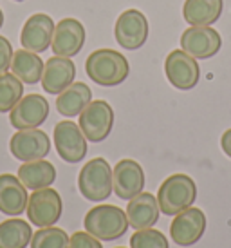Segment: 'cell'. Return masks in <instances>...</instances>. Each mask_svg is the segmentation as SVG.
I'll use <instances>...</instances> for the list:
<instances>
[{
  "label": "cell",
  "mask_w": 231,
  "mask_h": 248,
  "mask_svg": "<svg viewBox=\"0 0 231 248\" xmlns=\"http://www.w3.org/2000/svg\"><path fill=\"white\" fill-rule=\"evenodd\" d=\"M85 73L101 87H116L129 78L130 63L114 49H96L85 62Z\"/></svg>",
  "instance_id": "obj_1"
},
{
  "label": "cell",
  "mask_w": 231,
  "mask_h": 248,
  "mask_svg": "<svg viewBox=\"0 0 231 248\" xmlns=\"http://www.w3.org/2000/svg\"><path fill=\"white\" fill-rule=\"evenodd\" d=\"M83 227L100 241H114L127 234V212L116 205H98L90 208L83 219Z\"/></svg>",
  "instance_id": "obj_2"
},
{
  "label": "cell",
  "mask_w": 231,
  "mask_h": 248,
  "mask_svg": "<svg viewBox=\"0 0 231 248\" xmlns=\"http://www.w3.org/2000/svg\"><path fill=\"white\" fill-rule=\"evenodd\" d=\"M197 200V185L188 174H173L159 186L157 203L164 216H175L190 208Z\"/></svg>",
  "instance_id": "obj_3"
},
{
  "label": "cell",
  "mask_w": 231,
  "mask_h": 248,
  "mask_svg": "<svg viewBox=\"0 0 231 248\" xmlns=\"http://www.w3.org/2000/svg\"><path fill=\"white\" fill-rule=\"evenodd\" d=\"M78 188L85 200L105 201L112 194V169L105 158L87 161L78 176Z\"/></svg>",
  "instance_id": "obj_4"
},
{
  "label": "cell",
  "mask_w": 231,
  "mask_h": 248,
  "mask_svg": "<svg viewBox=\"0 0 231 248\" xmlns=\"http://www.w3.org/2000/svg\"><path fill=\"white\" fill-rule=\"evenodd\" d=\"M80 129L85 134L87 141L100 143L109 138L114 127V110L109 102L105 100H94L82 110L80 114Z\"/></svg>",
  "instance_id": "obj_5"
},
{
  "label": "cell",
  "mask_w": 231,
  "mask_h": 248,
  "mask_svg": "<svg viewBox=\"0 0 231 248\" xmlns=\"http://www.w3.org/2000/svg\"><path fill=\"white\" fill-rule=\"evenodd\" d=\"M61 210H63V205H61L60 194L51 186L34 190L29 196L28 208H26L31 225H36L38 228L56 225L61 217Z\"/></svg>",
  "instance_id": "obj_6"
},
{
  "label": "cell",
  "mask_w": 231,
  "mask_h": 248,
  "mask_svg": "<svg viewBox=\"0 0 231 248\" xmlns=\"http://www.w3.org/2000/svg\"><path fill=\"white\" fill-rule=\"evenodd\" d=\"M164 73L168 82L181 91H190L199 83L201 67L197 58H193L183 49H173L164 60Z\"/></svg>",
  "instance_id": "obj_7"
},
{
  "label": "cell",
  "mask_w": 231,
  "mask_h": 248,
  "mask_svg": "<svg viewBox=\"0 0 231 248\" xmlns=\"http://www.w3.org/2000/svg\"><path fill=\"white\" fill-rule=\"evenodd\" d=\"M114 36L123 49L136 51L144 46L148 38V20L139 9L123 11L114 26Z\"/></svg>",
  "instance_id": "obj_8"
},
{
  "label": "cell",
  "mask_w": 231,
  "mask_h": 248,
  "mask_svg": "<svg viewBox=\"0 0 231 248\" xmlns=\"http://www.w3.org/2000/svg\"><path fill=\"white\" fill-rule=\"evenodd\" d=\"M55 147L56 152L67 163H80L87 156V138L80 125L63 120L55 127Z\"/></svg>",
  "instance_id": "obj_9"
},
{
  "label": "cell",
  "mask_w": 231,
  "mask_h": 248,
  "mask_svg": "<svg viewBox=\"0 0 231 248\" xmlns=\"http://www.w3.org/2000/svg\"><path fill=\"white\" fill-rule=\"evenodd\" d=\"M222 47V36L210 26H191L181 36V49L197 60H208Z\"/></svg>",
  "instance_id": "obj_10"
},
{
  "label": "cell",
  "mask_w": 231,
  "mask_h": 248,
  "mask_svg": "<svg viewBox=\"0 0 231 248\" xmlns=\"http://www.w3.org/2000/svg\"><path fill=\"white\" fill-rule=\"evenodd\" d=\"M49 116V102L42 94L22 96L20 102L9 110V122L16 131L38 129Z\"/></svg>",
  "instance_id": "obj_11"
},
{
  "label": "cell",
  "mask_w": 231,
  "mask_h": 248,
  "mask_svg": "<svg viewBox=\"0 0 231 248\" xmlns=\"http://www.w3.org/2000/svg\"><path fill=\"white\" fill-rule=\"evenodd\" d=\"M9 151L16 159L24 163L43 159L51 151V140L40 129H26L13 134L9 141Z\"/></svg>",
  "instance_id": "obj_12"
},
{
  "label": "cell",
  "mask_w": 231,
  "mask_h": 248,
  "mask_svg": "<svg viewBox=\"0 0 231 248\" xmlns=\"http://www.w3.org/2000/svg\"><path fill=\"white\" fill-rule=\"evenodd\" d=\"M112 188L119 200L130 201L144 188V170L134 159H121L112 169Z\"/></svg>",
  "instance_id": "obj_13"
},
{
  "label": "cell",
  "mask_w": 231,
  "mask_h": 248,
  "mask_svg": "<svg viewBox=\"0 0 231 248\" xmlns=\"http://www.w3.org/2000/svg\"><path fill=\"white\" fill-rule=\"evenodd\" d=\"M206 232V216L201 208H186L175 214L170 225V235L179 247H191Z\"/></svg>",
  "instance_id": "obj_14"
},
{
  "label": "cell",
  "mask_w": 231,
  "mask_h": 248,
  "mask_svg": "<svg viewBox=\"0 0 231 248\" xmlns=\"http://www.w3.org/2000/svg\"><path fill=\"white\" fill-rule=\"evenodd\" d=\"M85 38H87V33L82 22L76 18H63L55 26L51 47L56 56L72 58L83 49Z\"/></svg>",
  "instance_id": "obj_15"
},
{
  "label": "cell",
  "mask_w": 231,
  "mask_h": 248,
  "mask_svg": "<svg viewBox=\"0 0 231 248\" xmlns=\"http://www.w3.org/2000/svg\"><path fill=\"white\" fill-rule=\"evenodd\" d=\"M55 20L45 13L31 15L20 33V44L24 49L33 53H43L47 51L53 35H55Z\"/></svg>",
  "instance_id": "obj_16"
},
{
  "label": "cell",
  "mask_w": 231,
  "mask_h": 248,
  "mask_svg": "<svg viewBox=\"0 0 231 248\" xmlns=\"http://www.w3.org/2000/svg\"><path fill=\"white\" fill-rule=\"evenodd\" d=\"M76 65L71 58L65 56H53L43 65L42 75V87L47 94H60L74 82Z\"/></svg>",
  "instance_id": "obj_17"
},
{
  "label": "cell",
  "mask_w": 231,
  "mask_h": 248,
  "mask_svg": "<svg viewBox=\"0 0 231 248\" xmlns=\"http://www.w3.org/2000/svg\"><path fill=\"white\" fill-rule=\"evenodd\" d=\"M29 194L18 176L0 174V212L6 216H20L26 212Z\"/></svg>",
  "instance_id": "obj_18"
},
{
  "label": "cell",
  "mask_w": 231,
  "mask_h": 248,
  "mask_svg": "<svg viewBox=\"0 0 231 248\" xmlns=\"http://www.w3.org/2000/svg\"><path fill=\"white\" fill-rule=\"evenodd\" d=\"M125 212H127L130 227L136 230H143V228H150L156 225L161 208H159L157 198L154 194L141 192L129 201Z\"/></svg>",
  "instance_id": "obj_19"
},
{
  "label": "cell",
  "mask_w": 231,
  "mask_h": 248,
  "mask_svg": "<svg viewBox=\"0 0 231 248\" xmlns=\"http://www.w3.org/2000/svg\"><path fill=\"white\" fill-rule=\"evenodd\" d=\"M92 102V91L87 83L72 82L65 91H61L56 98V109L61 116L74 118L80 116L82 110Z\"/></svg>",
  "instance_id": "obj_20"
},
{
  "label": "cell",
  "mask_w": 231,
  "mask_h": 248,
  "mask_svg": "<svg viewBox=\"0 0 231 248\" xmlns=\"http://www.w3.org/2000/svg\"><path fill=\"white\" fill-rule=\"evenodd\" d=\"M224 0H186L183 16L190 26H211L220 18Z\"/></svg>",
  "instance_id": "obj_21"
},
{
  "label": "cell",
  "mask_w": 231,
  "mask_h": 248,
  "mask_svg": "<svg viewBox=\"0 0 231 248\" xmlns=\"http://www.w3.org/2000/svg\"><path fill=\"white\" fill-rule=\"evenodd\" d=\"M18 179L26 185L29 190H40L47 188L55 183L56 169L51 161L45 159H36V161H28L18 169Z\"/></svg>",
  "instance_id": "obj_22"
},
{
  "label": "cell",
  "mask_w": 231,
  "mask_h": 248,
  "mask_svg": "<svg viewBox=\"0 0 231 248\" xmlns=\"http://www.w3.org/2000/svg\"><path fill=\"white\" fill-rule=\"evenodd\" d=\"M43 65L45 63L38 56V53H33V51H28V49H20L13 55L9 69L18 80H22V83L34 85V83H38L42 80Z\"/></svg>",
  "instance_id": "obj_23"
},
{
  "label": "cell",
  "mask_w": 231,
  "mask_h": 248,
  "mask_svg": "<svg viewBox=\"0 0 231 248\" xmlns=\"http://www.w3.org/2000/svg\"><path fill=\"white\" fill-rule=\"evenodd\" d=\"M33 239V228L24 219L13 217L0 223V248H28Z\"/></svg>",
  "instance_id": "obj_24"
},
{
  "label": "cell",
  "mask_w": 231,
  "mask_h": 248,
  "mask_svg": "<svg viewBox=\"0 0 231 248\" xmlns=\"http://www.w3.org/2000/svg\"><path fill=\"white\" fill-rule=\"evenodd\" d=\"M24 96V83L13 73L0 75V112H9Z\"/></svg>",
  "instance_id": "obj_25"
},
{
  "label": "cell",
  "mask_w": 231,
  "mask_h": 248,
  "mask_svg": "<svg viewBox=\"0 0 231 248\" xmlns=\"http://www.w3.org/2000/svg\"><path fill=\"white\" fill-rule=\"evenodd\" d=\"M31 248H69V235L58 227H43L33 234Z\"/></svg>",
  "instance_id": "obj_26"
},
{
  "label": "cell",
  "mask_w": 231,
  "mask_h": 248,
  "mask_svg": "<svg viewBox=\"0 0 231 248\" xmlns=\"http://www.w3.org/2000/svg\"><path fill=\"white\" fill-rule=\"evenodd\" d=\"M130 248H170V243L164 237L163 232L150 227L137 230L130 237Z\"/></svg>",
  "instance_id": "obj_27"
},
{
  "label": "cell",
  "mask_w": 231,
  "mask_h": 248,
  "mask_svg": "<svg viewBox=\"0 0 231 248\" xmlns=\"http://www.w3.org/2000/svg\"><path fill=\"white\" fill-rule=\"evenodd\" d=\"M69 248H103L101 241L96 239L92 234L85 232H74L69 237Z\"/></svg>",
  "instance_id": "obj_28"
},
{
  "label": "cell",
  "mask_w": 231,
  "mask_h": 248,
  "mask_svg": "<svg viewBox=\"0 0 231 248\" xmlns=\"http://www.w3.org/2000/svg\"><path fill=\"white\" fill-rule=\"evenodd\" d=\"M13 46L7 40L6 36H0V75L7 73V69L11 67V60H13Z\"/></svg>",
  "instance_id": "obj_29"
},
{
  "label": "cell",
  "mask_w": 231,
  "mask_h": 248,
  "mask_svg": "<svg viewBox=\"0 0 231 248\" xmlns=\"http://www.w3.org/2000/svg\"><path fill=\"white\" fill-rule=\"evenodd\" d=\"M220 147H222V151H224L226 156L231 158V129H228V131L222 134V138H220Z\"/></svg>",
  "instance_id": "obj_30"
},
{
  "label": "cell",
  "mask_w": 231,
  "mask_h": 248,
  "mask_svg": "<svg viewBox=\"0 0 231 248\" xmlns=\"http://www.w3.org/2000/svg\"><path fill=\"white\" fill-rule=\"evenodd\" d=\"M4 26V13H2V9H0V28Z\"/></svg>",
  "instance_id": "obj_31"
},
{
  "label": "cell",
  "mask_w": 231,
  "mask_h": 248,
  "mask_svg": "<svg viewBox=\"0 0 231 248\" xmlns=\"http://www.w3.org/2000/svg\"><path fill=\"white\" fill-rule=\"evenodd\" d=\"M14 2H24V0H14Z\"/></svg>",
  "instance_id": "obj_32"
},
{
  "label": "cell",
  "mask_w": 231,
  "mask_h": 248,
  "mask_svg": "<svg viewBox=\"0 0 231 248\" xmlns=\"http://www.w3.org/2000/svg\"><path fill=\"white\" fill-rule=\"evenodd\" d=\"M116 248H125V247H116Z\"/></svg>",
  "instance_id": "obj_33"
}]
</instances>
